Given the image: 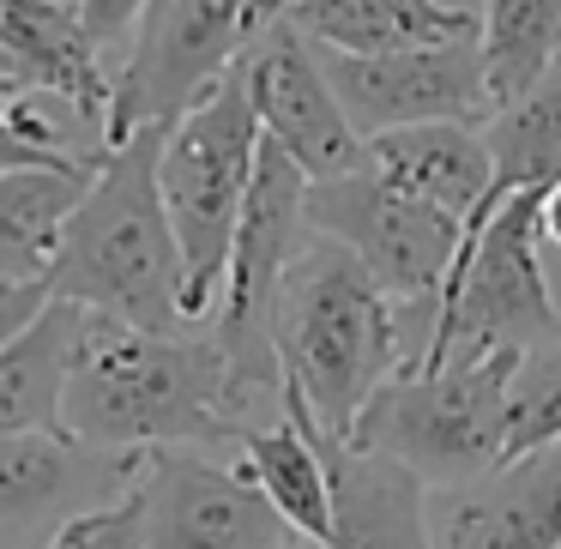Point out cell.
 Instances as JSON below:
<instances>
[{
  "instance_id": "obj_1",
  "label": "cell",
  "mask_w": 561,
  "mask_h": 549,
  "mask_svg": "<svg viewBox=\"0 0 561 549\" xmlns=\"http://www.w3.org/2000/svg\"><path fill=\"white\" fill-rule=\"evenodd\" d=\"M61 423L85 447L134 453V459L242 447L248 435L211 327L139 332L98 314L79 320Z\"/></svg>"
},
{
  "instance_id": "obj_2",
  "label": "cell",
  "mask_w": 561,
  "mask_h": 549,
  "mask_svg": "<svg viewBox=\"0 0 561 549\" xmlns=\"http://www.w3.org/2000/svg\"><path fill=\"white\" fill-rule=\"evenodd\" d=\"M278 363L284 387L314 416L320 441L351 447L363 411L411 368L404 302L339 242L308 236L278 290Z\"/></svg>"
},
{
  "instance_id": "obj_3",
  "label": "cell",
  "mask_w": 561,
  "mask_h": 549,
  "mask_svg": "<svg viewBox=\"0 0 561 549\" xmlns=\"http://www.w3.org/2000/svg\"><path fill=\"white\" fill-rule=\"evenodd\" d=\"M163 134L151 127L127 146H110L73 211V230L49 272V296L79 314L122 320L139 332H182V248L163 206L158 158Z\"/></svg>"
},
{
  "instance_id": "obj_4",
  "label": "cell",
  "mask_w": 561,
  "mask_h": 549,
  "mask_svg": "<svg viewBox=\"0 0 561 549\" xmlns=\"http://www.w3.org/2000/svg\"><path fill=\"white\" fill-rule=\"evenodd\" d=\"M260 146H266V134H260L242 61L224 73V85H211L163 134L158 182H163V206H170V224H175V248H182V320L187 327H211V314H218Z\"/></svg>"
},
{
  "instance_id": "obj_5",
  "label": "cell",
  "mask_w": 561,
  "mask_h": 549,
  "mask_svg": "<svg viewBox=\"0 0 561 549\" xmlns=\"http://www.w3.org/2000/svg\"><path fill=\"white\" fill-rule=\"evenodd\" d=\"M561 332L543 272V194H513L471 224L459 266L440 290L411 368H459L525 356Z\"/></svg>"
},
{
  "instance_id": "obj_6",
  "label": "cell",
  "mask_w": 561,
  "mask_h": 549,
  "mask_svg": "<svg viewBox=\"0 0 561 549\" xmlns=\"http://www.w3.org/2000/svg\"><path fill=\"white\" fill-rule=\"evenodd\" d=\"M519 356L459 368H404L363 411L351 447L392 459L423 489H459L507 465V392Z\"/></svg>"
},
{
  "instance_id": "obj_7",
  "label": "cell",
  "mask_w": 561,
  "mask_h": 549,
  "mask_svg": "<svg viewBox=\"0 0 561 549\" xmlns=\"http://www.w3.org/2000/svg\"><path fill=\"white\" fill-rule=\"evenodd\" d=\"M260 13L266 7H248V0H146L127 61L115 73L103 151L127 146L151 127H175L211 85H224V73L242 61Z\"/></svg>"
},
{
  "instance_id": "obj_8",
  "label": "cell",
  "mask_w": 561,
  "mask_h": 549,
  "mask_svg": "<svg viewBox=\"0 0 561 549\" xmlns=\"http://www.w3.org/2000/svg\"><path fill=\"white\" fill-rule=\"evenodd\" d=\"M308 236L339 242L344 254H356L375 272L387 296H399L404 308L428 302V314H435L453 266H459L465 242H471V224L411 199L404 187L380 182L363 163L344 182L308 187Z\"/></svg>"
},
{
  "instance_id": "obj_9",
  "label": "cell",
  "mask_w": 561,
  "mask_h": 549,
  "mask_svg": "<svg viewBox=\"0 0 561 549\" xmlns=\"http://www.w3.org/2000/svg\"><path fill=\"white\" fill-rule=\"evenodd\" d=\"M134 25L139 7L127 0H0V55L31 98L73 110L103 146Z\"/></svg>"
},
{
  "instance_id": "obj_10",
  "label": "cell",
  "mask_w": 561,
  "mask_h": 549,
  "mask_svg": "<svg viewBox=\"0 0 561 549\" xmlns=\"http://www.w3.org/2000/svg\"><path fill=\"white\" fill-rule=\"evenodd\" d=\"M242 79L254 98L260 134L308 175V187L344 182L368 163V146L351 122H344L332 79L320 67V49L308 31L290 19V7H266L242 49Z\"/></svg>"
},
{
  "instance_id": "obj_11",
  "label": "cell",
  "mask_w": 561,
  "mask_h": 549,
  "mask_svg": "<svg viewBox=\"0 0 561 549\" xmlns=\"http://www.w3.org/2000/svg\"><path fill=\"white\" fill-rule=\"evenodd\" d=\"M146 549H296L302 537L278 519L242 459L211 453H151L134 483Z\"/></svg>"
},
{
  "instance_id": "obj_12",
  "label": "cell",
  "mask_w": 561,
  "mask_h": 549,
  "mask_svg": "<svg viewBox=\"0 0 561 549\" xmlns=\"http://www.w3.org/2000/svg\"><path fill=\"white\" fill-rule=\"evenodd\" d=\"M320 67L332 79L344 122L368 139L404 134V127H489V85H483V55L471 43H440L416 55H332L320 49Z\"/></svg>"
},
{
  "instance_id": "obj_13",
  "label": "cell",
  "mask_w": 561,
  "mask_h": 549,
  "mask_svg": "<svg viewBox=\"0 0 561 549\" xmlns=\"http://www.w3.org/2000/svg\"><path fill=\"white\" fill-rule=\"evenodd\" d=\"M139 465L134 453H103L73 435L0 441V549H49L67 525L134 495Z\"/></svg>"
},
{
  "instance_id": "obj_14",
  "label": "cell",
  "mask_w": 561,
  "mask_h": 549,
  "mask_svg": "<svg viewBox=\"0 0 561 549\" xmlns=\"http://www.w3.org/2000/svg\"><path fill=\"white\" fill-rule=\"evenodd\" d=\"M428 549H561V447L428 489Z\"/></svg>"
},
{
  "instance_id": "obj_15",
  "label": "cell",
  "mask_w": 561,
  "mask_h": 549,
  "mask_svg": "<svg viewBox=\"0 0 561 549\" xmlns=\"http://www.w3.org/2000/svg\"><path fill=\"white\" fill-rule=\"evenodd\" d=\"M290 19L308 31L314 49L363 55V61L483 37V7H459V0H296Z\"/></svg>"
},
{
  "instance_id": "obj_16",
  "label": "cell",
  "mask_w": 561,
  "mask_h": 549,
  "mask_svg": "<svg viewBox=\"0 0 561 549\" xmlns=\"http://www.w3.org/2000/svg\"><path fill=\"white\" fill-rule=\"evenodd\" d=\"M368 170L459 224H477L495 206V163H489L483 127H404V134H380V139H368Z\"/></svg>"
},
{
  "instance_id": "obj_17",
  "label": "cell",
  "mask_w": 561,
  "mask_h": 549,
  "mask_svg": "<svg viewBox=\"0 0 561 549\" xmlns=\"http://www.w3.org/2000/svg\"><path fill=\"white\" fill-rule=\"evenodd\" d=\"M242 471L308 549H332V465L314 416L284 387V416L242 435Z\"/></svg>"
},
{
  "instance_id": "obj_18",
  "label": "cell",
  "mask_w": 561,
  "mask_h": 549,
  "mask_svg": "<svg viewBox=\"0 0 561 549\" xmlns=\"http://www.w3.org/2000/svg\"><path fill=\"white\" fill-rule=\"evenodd\" d=\"M332 549H428V489L392 459L332 447Z\"/></svg>"
},
{
  "instance_id": "obj_19",
  "label": "cell",
  "mask_w": 561,
  "mask_h": 549,
  "mask_svg": "<svg viewBox=\"0 0 561 549\" xmlns=\"http://www.w3.org/2000/svg\"><path fill=\"white\" fill-rule=\"evenodd\" d=\"M91 170H13L0 175V284H49Z\"/></svg>"
},
{
  "instance_id": "obj_20",
  "label": "cell",
  "mask_w": 561,
  "mask_h": 549,
  "mask_svg": "<svg viewBox=\"0 0 561 549\" xmlns=\"http://www.w3.org/2000/svg\"><path fill=\"white\" fill-rule=\"evenodd\" d=\"M79 308L49 302V314L0 351V441L13 435H67V363L79 344Z\"/></svg>"
},
{
  "instance_id": "obj_21",
  "label": "cell",
  "mask_w": 561,
  "mask_h": 549,
  "mask_svg": "<svg viewBox=\"0 0 561 549\" xmlns=\"http://www.w3.org/2000/svg\"><path fill=\"white\" fill-rule=\"evenodd\" d=\"M483 85L489 110H513L561 67V0H489L483 7Z\"/></svg>"
},
{
  "instance_id": "obj_22",
  "label": "cell",
  "mask_w": 561,
  "mask_h": 549,
  "mask_svg": "<svg viewBox=\"0 0 561 549\" xmlns=\"http://www.w3.org/2000/svg\"><path fill=\"white\" fill-rule=\"evenodd\" d=\"M495 163V206L513 194H549L561 182V67L483 127Z\"/></svg>"
},
{
  "instance_id": "obj_23",
  "label": "cell",
  "mask_w": 561,
  "mask_h": 549,
  "mask_svg": "<svg viewBox=\"0 0 561 549\" xmlns=\"http://www.w3.org/2000/svg\"><path fill=\"white\" fill-rule=\"evenodd\" d=\"M561 447V332L519 356L507 392V465Z\"/></svg>"
},
{
  "instance_id": "obj_24",
  "label": "cell",
  "mask_w": 561,
  "mask_h": 549,
  "mask_svg": "<svg viewBox=\"0 0 561 549\" xmlns=\"http://www.w3.org/2000/svg\"><path fill=\"white\" fill-rule=\"evenodd\" d=\"M49 549H146L134 495L115 501V507H103V513H91V519H79V525H67Z\"/></svg>"
},
{
  "instance_id": "obj_25",
  "label": "cell",
  "mask_w": 561,
  "mask_h": 549,
  "mask_svg": "<svg viewBox=\"0 0 561 549\" xmlns=\"http://www.w3.org/2000/svg\"><path fill=\"white\" fill-rule=\"evenodd\" d=\"M103 163V151H55V146H37L31 134H19L7 115H0V175L13 170H91Z\"/></svg>"
},
{
  "instance_id": "obj_26",
  "label": "cell",
  "mask_w": 561,
  "mask_h": 549,
  "mask_svg": "<svg viewBox=\"0 0 561 549\" xmlns=\"http://www.w3.org/2000/svg\"><path fill=\"white\" fill-rule=\"evenodd\" d=\"M49 284H0V351L49 314Z\"/></svg>"
},
{
  "instance_id": "obj_27",
  "label": "cell",
  "mask_w": 561,
  "mask_h": 549,
  "mask_svg": "<svg viewBox=\"0 0 561 549\" xmlns=\"http://www.w3.org/2000/svg\"><path fill=\"white\" fill-rule=\"evenodd\" d=\"M543 248H556V254H561V182L543 194Z\"/></svg>"
},
{
  "instance_id": "obj_28",
  "label": "cell",
  "mask_w": 561,
  "mask_h": 549,
  "mask_svg": "<svg viewBox=\"0 0 561 549\" xmlns=\"http://www.w3.org/2000/svg\"><path fill=\"white\" fill-rule=\"evenodd\" d=\"M19 98H25V85H13V79H0V115H13Z\"/></svg>"
},
{
  "instance_id": "obj_29",
  "label": "cell",
  "mask_w": 561,
  "mask_h": 549,
  "mask_svg": "<svg viewBox=\"0 0 561 549\" xmlns=\"http://www.w3.org/2000/svg\"><path fill=\"white\" fill-rule=\"evenodd\" d=\"M0 79H13V61H7V55H0ZM13 85H19V79H13Z\"/></svg>"
},
{
  "instance_id": "obj_30",
  "label": "cell",
  "mask_w": 561,
  "mask_h": 549,
  "mask_svg": "<svg viewBox=\"0 0 561 549\" xmlns=\"http://www.w3.org/2000/svg\"><path fill=\"white\" fill-rule=\"evenodd\" d=\"M296 549H308V544H296Z\"/></svg>"
}]
</instances>
